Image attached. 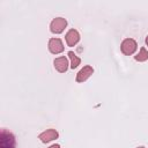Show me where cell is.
<instances>
[{"instance_id": "cell-10", "label": "cell", "mask_w": 148, "mask_h": 148, "mask_svg": "<svg viewBox=\"0 0 148 148\" xmlns=\"http://www.w3.org/2000/svg\"><path fill=\"white\" fill-rule=\"evenodd\" d=\"M134 58L138 61H146L148 59V51L146 50V47H141L140 51H139V53Z\"/></svg>"}, {"instance_id": "cell-1", "label": "cell", "mask_w": 148, "mask_h": 148, "mask_svg": "<svg viewBox=\"0 0 148 148\" xmlns=\"http://www.w3.org/2000/svg\"><path fill=\"white\" fill-rule=\"evenodd\" d=\"M16 141L14 135L7 130H1L0 136V148H15Z\"/></svg>"}, {"instance_id": "cell-7", "label": "cell", "mask_w": 148, "mask_h": 148, "mask_svg": "<svg viewBox=\"0 0 148 148\" xmlns=\"http://www.w3.org/2000/svg\"><path fill=\"white\" fill-rule=\"evenodd\" d=\"M58 136H59L58 132H57L56 130H53V128H50V130H46V131H44L43 133H40L38 138L40 139L42 142L46 143V142H50V141L57 139Z\"/></svg>"}, {"instance_id": "cell-4", "label": "cell", "mask_w": 148, "mask_h": 148, "mask_svg": "<svg viewBox=\"0 0 148 148\" xmlns=\"http://www.w3.org/2000/svg\"><path fill=\"white\" fill-rule=\"evenodd\" d=\"M64 44L59 38H51L49 40V50L53 54H59L64 51Z\"/></svg>"}, {"instance_id": "cell-8", "label": "cell", "mask_w": 148, "mask_h": 148, "mask_svg": "<svg viewBox=\"0 0 148 148\" xmlns=\"http://www.w3.org/2000/svg\"><path fill=\"white\" fill-rule=\"evenodd\" d=\"M54 68L60 73H65L68 69V60H67V58L65 56L56 58L54 59Z\"/></svg>"}, {"instance_id": "cell-9", "label": "cell", "mask_w": 148, "mask_h": 148, "mask_svg": "<svg viewBox=\"0 0 148 148\" xmlns=\"http://www.w3.org/2000/svg\"><path fill=\"white\" fill-rule=\"evenodd\" d=\"M68 57H69V59H71V68H76L79 65H80V62H81V59L74 53V52H72V51H69L68 52Z\"/></svg>"}, {"instance_id": "cell-3", "label": "cell", "mask_w": 148, "mask_h": 148, "mask_svg": "<svg viewBox=\"0 0 148 148\" xmlns=\"http://www.w3.org/2000/svg\"><path fill=\"white\" fill-rule=\"evenodd\" d=\"M66 25H67L66 18H64V17H57V18L52 20V22L50 24V30L53 34H60V32H62L65 30Z\"/></svg>"}, {"instance_id": "cell-12", "label": "cell", "mask_w": 148, "mask_h": 148, "mask_svg": "<svg viewBox=\"0 0 148 148\" xmlns=\"http://www.w3.org/2000/svg\"><path fill=\"white\" fill-rule=\"evenodd\" d=\"M146 44H147V45H148V36H147V37H146Z\"/></svg>"}, {"instance_id": "cell-11", "label": "cell", "mask_w": 148, "mask_h": 148, "mask_svg": "<svg viewBox=\"0 0 148 148\" xmlns=\"http://www.w3.org/2000/svg\"><path fill=\"white\" fill-rule=\"evenodd\" d=\"M49 148H60V146H59V145H52V146H50Z\"/></svg>"}, {"instance_id": "cell-6", "label": "cell", "mask_w": 148, "mask_h": 148, "mask_svg": "<svg viewBox=\"0 0 148 148\" xmlns=\"http://www.w3.org/2000/svg\"><path fill=\"white\" fill-rule=\"evenodd\" d=\"M94 73V68L91 66H84L82 69L79 71V73L76 74V81L77 82H83L87 79H89Z\"/></svg>"}, {"instance_id": "cell-13", "label": "cell", "mask_w": 148, "mask_h": 148, "mask_svg": "<svg viewBox=\"0 0 148 148\" xmlns=\"http://www.w3.org/2000/svg\"><path fill=\"white\" fill-rule=\"evenodd\" d=\"M138 148H145V147H138Z\"/></svg>"}, {"instance_id": "cell-2", "label": "cell", "mask_w": 148, "mask_h": 148, "mask_svg": "<svg viewBox=\"0 0 148 148\" xmlns=\"http://www.w3.org/2000/svg\"><path fill=\"white\" fill-rule=\"evenodd\" d=\"M136 47H138L136 42H135L134 39H132V38H126V39H124L123 43H121V45H120L121 52H123L124 54H126V56L133 54V53L136 51Z\"/></svg>"}, {"instance_id": "cell-5", "label": "cell", "mask_w": 148, "mask_h": 148, "mask_svg": "<svg viewBox=\"0 0 148 148\" xmlns=\"http://www.w3.org/2000/svg\"><path fill=\"white\" fill-rule=\"evenodd\" d=\"M80 40V34L77 30L75 29H71L68 30V32L66 34V43L68 46H74L79 43Z\"/></svg>"}]
</instances>
